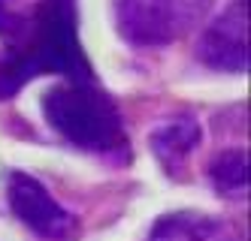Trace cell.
Returning a JSON list of instances; mask_svg holds the SVG:
<instances>
[{"label": "cell", "mask_w": 251, "mask_h": 241, "mask_svg": "<svg viewBox=\"0 0 251 241\" xmlns=\"http://www.w3.org/2000/svg\"><path fill=\"white\" fill-rule=\"evenodd\" d=\"M9 48L0 61V100L43 76L58 72L64 82H91V66L79 43L76 0H40L22 22H9Z\"/></svg>", "instance_id": "6da1fadb"}, {"label": "cell", "mask_w": 251, "mask_h": 241, "mask_svg": "<svg viewBox=\"0 0 251 241\" xmlns=\"http://www.w3.org/2000/svg\"><path fill=\"white\" fill-rule=\"evenodd\" d=\"M43 115L49 127L73 148L103 157H127L121 115L109 94L94 82H61L43 94Z\"/></svg>", "instance_id": "7a4b0ae2"}, {"label": "cell", "mask_w": 251, "mask_h": 241, "mask_svg": "<svg viewBox=\"0 0 251 241\" xmlns=\"http://www.w3.org/2000/svg\"><path fill=\"white\" fill-rule=\"evenodd\" d=\"M212 0H112L115 24L133 45H167L200 22Z\"/></svg>", "instance_id": "3957f363"}, {"label": "cell", "mask_w": 251, "mask_h": 241, "mask_svg": "<svg viewBox=\"0 0 251 241\" xmlns=\"http://www.w3.org/2000/svg\"><path fill=\"white\" fill-rule=\"evenodd\" d=\"M6 202H9L12 214L19 217L27 229L43 235V238L64 241L76 232V217L70 214L61 202H55V196L46 190L43 181H37L27 172H9Z\"/></svg>", "instance_id": "277c9868"}, {"label": "cell", "mask_w": 251, "mask_h": 241, "mask_svg": "<svg viewBox=\"0 0 251 241\" xmlns=\"http://www.w3.org/2000/svg\"><path fill=\"white\" fill-rule=\"evenodd\" d=\"M197 58L209 69L221 72H245L248 69V3H233L203 30Z\"/></svg>", "instance_id": "5b68a950"}, {"label": "cell", "mask_w": 251, "mask_h": 241, "mask_svg": "<svg viewBox=\"0 0 251 241\" xmlns=\"http://www.w3.org/2000/svg\"><path fill=\"white\" fill-rule=\"evenodd\" d=\"M197 142H200V124L191 115H176L164 124H157L149 136L151 154L157 157V163L167 169L170 178H178L182 169L188 166V157L194 154Z\"/></svg>", "instance_id": "8992f818"}, {"label": "cell", "mask_w": 251, "mask_h": 241, "mask_svg": "<svg viewBox=\"0 0 251 241\" xmlns=\"http://www.w3.org/2000/svg\"><path fill=\"white\" fill-rule=\"evenodd\" d=\"M149 241H233V232L218 217L197 214V211H178V214L160 217Z\"/></svg>", "instance_id": "52a82bcc"}, {"label": "cell", "mask_w": 251, "mask_h": 241, "mask_svg": "<svg viewBox=\"0 0 251 241\" xmlns=\"http://www.w3.org/2000/svg\"><path fill=\"white\" fill-rule=\"evenodd\" d=\"M209 178L215 184L218 193H245L248 187V160H245V151L239 148H230V151L218 154L209 166Z\"/></svg>", "instance_id": "ba28073f"}, {"label": "cell", "mask_w": 251, "mask_h": 241, "mask_svg": "<svg viewBox=\"0 0 251 241\" xmlns=\"http://www.w3.org/2000/svg\"><path fill=\"white\" fill-rule=\"evenodd\" d=\"M6 30H9V15H6L3 0H0V33H6Z\"/></svg>", "instance_id": "9c48e42d"}]
</instances>
